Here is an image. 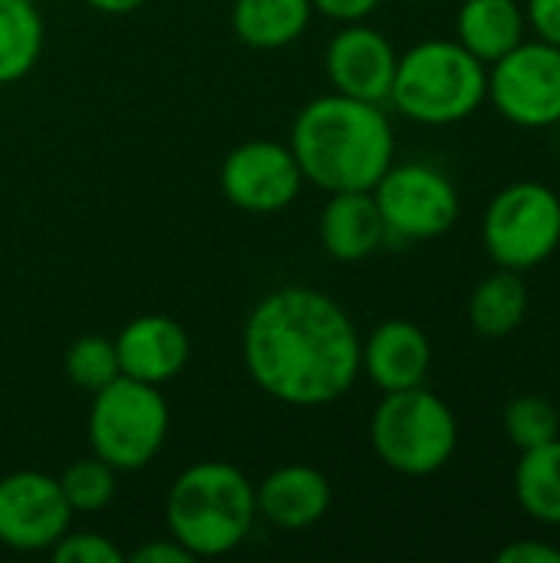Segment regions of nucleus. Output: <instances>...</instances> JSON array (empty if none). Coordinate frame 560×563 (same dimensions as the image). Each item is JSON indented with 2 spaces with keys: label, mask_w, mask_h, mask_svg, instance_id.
<instances>
[{
  "label": "nucleus",
  "mask_w": 560,
  "mask_h": 563,
  "mask_svg": "<svg viewBox=\"0 0 560 563\" xmlns=\"http://www.w3.org/2000/svg\"><path fill=\"white\" fill-rule=\"evenodd\" d=\"M241 360L271 399L300 409L330 406L360 376V333L330 294L281 287L248 313Z\"/></svg>",
  "instance_id": "1"
},
{
  "label": "nucleus",
  "mask_w": 560,
  "mask_h": 563,
  "mask_svg": "<svg viewBox=\"0 0 560 563\" xmlns=\"http://www.w3.org/2000/svg\"><path fill=\"white\" fill-rule=\"evenodd\" d=\"M290 152L304 181L337 191H373L396 162V132L380 102L327 92L310 99L290 125Z\"/></svg>",
  "instance_id": "2"
},
{
  "label": "nucleus",
  "mask_w": 560,
  "mask_h": 563,
  "mask_svg": "<svg viewBox=\"0 0 560 563\" xmlns=\"http://www.w3.org/2000/svg\"><path fill=\"white\" fill-rule=\"evenodd\" d=\"M257 518L254 485L231 462H195L168 488V534L198 561L224 558L244 544Z\"/></svg>",
  "instance_id": "3"
},
{
  "label": "nucleus",
  "mask_w": 560,
  "mask_h": 563,
  "mask_svg": "<svg viewBox=\"0 0 560 563\" xmlns=\"http://www.w3.org/2000/svg\"><path fill=\"white\" fill-rule=\"evenodd\" d=\"M488 99V66L455 36L422 40L399 53L386 106L419 125H455L472 119Z\"/></svg>",
  "instance_id": "4"
},
{
  "label": "nucleus",
  "mask_w": 560,
  "mask_h": 563,
  "mask_svg": "<svg viewBox=\"0 0 560 563\" xmlns=\"http://www.w3.org/2000/svg\"><path fill=\"white\" fill-rule=\"evenodd\" d=\"M370 442L376 459L406 478L442 472L459 449V419L452 406L432 389L413 386L383 393L370 419Z\"/></svg>",
  "instance_id": "5"
},
{
  "label": "nucleus",
  "mask_w": 560,
  "mask_h": 563,
  "mask_svg": "<svg viewBox=\"0 0 560 563\" xmlns=\"http://www.w3.org/2000/svg\"><path fill=\"white\" fill-rule=\"evenodd\" d=\"M168 439V402L162 386L116 376L92 393L89 449L116 472H139L152 465Z\"/></svg>",
  "instance_id": "6"
},
{
  "label": "nucleus",
  "mask_w": 560,
  "mask_h": 563,
  "mask_svg": "<svg viewBox=\"0 0 560 563\" xmlns=\"http://www.w3.org/2000/svg\"><path fill=\"white\" fill-rule=\"evenodd\" d=\"M482 247L495 267L535 271L560 247V195L535 178H521L492 195L482 214Z\"/></svg>",
  "instance_id": "7"
},
{
  "label": "nucleus",
  "mask_w": 560,
  "mask_h": 563,
  "mask_svg": "<svg viewBox=\"0 0 560 563\" xmlns=\"http://www.w3.org/2000/svg\"><path fill=\"white\" fill-rule=\"evenodd\" d=\"M386 244H419L449 234L462 214L455 181L429 162H393L373 185Z\"/></svg>",
  "instance_id": "8"
},
{
  "label": "nucleus",
  "mask_w": 560,
  "mask_h": 563,
  "mask_svg": "<svg viewBox=\"0 0 560 563\" xmlns=\"http://www.w3.org/2000/svg\"><path fill=\"white\" fill-rule=\"evenodd\" d=\"M485 102L518 129H554L560 122V46L535 36L521 40L488 66Z\"/></svg>",
  "instance_id": "9"
},
{
  "label": "nucleus",
  "mask_w": 560,
  "mask_h": 563,
  "mask_svg": "<svg viewBox=\"0 0 560 563\" xmlns=\"http://www.w3.org/2000/svg\"><path fill=\"white\" fill-rule=\"evenodd\" d=\"M73 525L63 488L46 472H10L0 478V544L20 554L50 551Z\"/></svg>",
  "instance_id": "10"
},
{
  "label": "nucleus",
  "mask_w": 560,
  "mask_h": 563,
  "mask_svg": "<svg viewBox=\"0 0 560 563\" xmlns=\"http://www.w3.org/2000/svg\"><path fill=\"white\" fill-rule=\"evenodd\" d=\"M304 188L300 165L284 142L251 139L228 152L221 165L224 198L251 214H274L297 201Z\"/></svg>",
  "instance_id": "11"
},
{
  "label": "nucleus",
  "mask_w": 560,
  "mask_h": 563,
  "mask_svg": "<svg viewBox=\"0 0 560 563\" xmlns=\"http://www.w3.org/2000/svg\"><path fill=\"white\" fill-rule=\"evenodd\" d=\"M396 46L389 36L366 20L343 23L327 43V79L333 92L386 106L396 76Z\"/></svg>",
  "instance_id": "12"
},
{
  "label": "nucleus",
  "mask_w": 560,
  "mask_h": 563,
  "mask_svg": "<svg viewBox=\"0 0 560 563\" xmlns=\"http://www.w3.org/2000/svg\"><path fill=\"white\" fill-rule=\"evenodd\" d=\"M112 343L119 356V373L149 386L172 383L191 356L188 330L165 313H145L129 320Z\"/></svg>",
  "instance_id": "13"
},
{
  "label": "nucleus",
  "mask_w": 560,
  "mask_h": 563,
  "mask_svg": "<svg viewBox=\"0 0 560 563\" xmlns=\"http://www.w3.org/2000/svg\"><path fill=\"white\" fill-rule=\"evenodd\" d=\"M432 369V343L426 330L413 320L393 317L373 327L366 340H360V373L380 393H399L422 386Z\"/></svg>",
  "instance_id": "14"
},
{
  "label": "nucleus",
  "mask_w": 560,
  "mask_h": 563,
  "mask_svg": "<svg viewBox=\"0 0 560 563\" xmlns=\"http://www.w3.org/2000/svg\"><path fill=\"white\" fill-rule=\"evenodd\" d=\"M257 518L281 531H307L327 518L333 488L314 465H281L261 485H254Z\"/></svg>",
  "instance_id": "15"
},
{
  "label": "nucleus",
  "mask_w": 560,
  "mask_h": 563,
  "mask_svg": "<svg viewBox=\"0 0 560 563\" xmlns=\"http://www.w3.org/2000/svg\"><path fill=\"white\" fill-rule=\"evenodd\" d=\"M320 244L333 261L360 264L386 244L373 191H337L320 211Z\"/></svg>",
  "instance_id": "16"
},
{
  "label": "nucleus",
  "mask_w": 560,
  "mask_h": 563,
  "mask_svg": "<svg viewBox=\"0 0 560 563\" xmlns=\"http://www.w3.org/2000/svg\"><path fill=\"white\" fill-rule=\"evenodd\" d=\"M455 40L485 66L528 40L525 3L518 0H462L455 13Z\"/></svg>",
  "instance_id": "17"
},
{
  "label": "nucleus",
  "mask_w": 560,
  "mask_h": 563,
  "mask_svg": "<svg viewBox=\"0 0 560 563\" xmlns=\"http://www.w3.org/2000/svg\"><path fill=\"white\" fill-rule=\"evenodd\" d=\"M314 16L310 0H234L231 30L251 49H284L297 43Z\"/></svg>",
  "instance_id": "18"
},
{
  "label": "nucleus",
  "mask_w": 560,
  "mask_h": 563,
  "mask_svg": "<svg viewBox=\"0 0 560 563\" xmlns=\"http://www.w3.org/2000/svg\"><path fill=\"white\" fill-rule=\"evenodd\" d=\"M531 307L528 284L518 271L495 267L485 280L475 284L469 297V323L485 340H505L521 330Z\"/></svg>",
  "instance_id": "19"
},
{
  "label": "nucleus",
  "mask_w": 560,
  "mask_h": 563,
  "mask_svg": "<svg viewBox=\"0 0 560 563\" xmlns=\"http://www.w3.org/2000/svg\"><path fill=\"white\" fill-rule=\"evenodd\" d=\"M515 498L531 521L560 528V435L521 452L515 465Z\"/></svg>",
  "instance_id": "20"
},
{
  "label": "nucleus",
  "mask_w": 560,
  "mask_h": 563,
  "mask_svg": "<svg viewBox=\"0 0 560 563\" xmlns=\"http://www.w3.org/2000/svg\"><path fill=\"white\" fill-rule=\"evenodd\" d=\"M43 16L33 0H0V86L20 82L43 53Z\"/></svg>",
  "instance_id": "21"
},
{
  "label": "nucleus",
  "mask_w": 560,
  "mask_h": 563,
  "mask_svg": "<svg viewBox=\"0 0 560 563\" xmlns=\"http://www.w3.org/2000/svg\"><path fill=\"white\" fill-rule=\"evenodd\" d=\"M56 482H59L63 498L73 508V515H79V511L83 515L102 511L116 498V468L106 465L96 455L76 459L73 465H66V472Z\"/></svg>",
  "instance_id": "22"
},
{
  "label": "nucleus",
  "mask_w": 560,
  "mask_h": 563,
  "mask_svg": "<svg viewBox=\"0 0 560 563\" xmlns=\"http://www.w3.org/2000/svg\"><path fill=\"white\" fill-rule=\"evenodd\" d=\"M502 426L518 452L538 449L560 435L558 406L545 396H518L505 406Z\"/></svg>",
  "instance_id": "23"
},
{
  "label": "nucleus",
  "mask_w": 560,
  "mask_h": 563,
  "mask_svg": "<svg viewBox=\"0 0 560 563\" xmlns=\"http://www.w3.org/2000/svg\"><path fill=\"white\" fill-rule=\"evenodd\" d=\"M63 366H66L69 383L76 389H86V393H99L116 376H122L116 343L106 340V336H79L76 343H69Z\"/></svg>",
  "instance_id": "24"
},
{
  "label": "nucleus",
  "mask_w": 560,
  "mask_h": 563,
  "mask_svg": "<svg viewBox=\"0 0 560 563\" xmlns=\"http://www.w3.org/2000/svg\"><path fill=\"white\" fill-rule=\"evenodd\" d=\"M50 558L56 563H125V554L102 534L83 531V534H63L53 548Z\"/></svg>",
  "instance_id": "25"
},
{
  "label": "nucleus",
  "mask_w": 560,
  "mask_h": 563,
  "mask_svg": "<svg viewBox=\"0 0 560 563\" xmlns=\"http://www.w3.org/2000/svg\"><path fill=\"white\" fill-rule=\"evenodd\" d=\"M525 20L535 40L560 46V0H525Z\"/></svg>",
  "instance_id": "26"
},
{
  "label": "nucleus",
  "mask_w": 560,
  "mask_h": 563,
  "mask_svg": "<svg viewBox=\"0 0 560 563\" xmlns=\"http://www.w3.org/2000/svg\"><path fill=\"white\" fill-rule=\"evenodd\" d=\"M498 563H560V548L548 541H512L498 551Z\"/></svg>",
  "instance_id": "27"
},
{
  "label": "nucleus",
  "mask_w": 560,
  "mask_h": 563,
  "mask_svg": "<svg viewBox=\"0 0 560 563\" xmlns=\"http://www.w3.org/2000/svg\"><path fill=\"white\" fill-rule=\"evenodd\" d=\"M314 3V13H323L337 23H356V20H366L383 0H310Z\"/></svg>",
  "instance_id": "28"
},
{
  "label": "nucleus",
  "mask_w": 560,
  "mask_h": 563,
  "mask_svg": "<svg viewBox=\"0 0 560 563\" xmlns=\"http://www.w3.org/2000/svg\"><path fill=\"white\" fill-rule=\"evenodd\" d=\"M195 558L168 534L165 541H145L132 551V563H191Z\"/></svg>",
  "instance_id": "29"
},
{
  "label": "nucleus",
  "mask_w": 560,
  "mask_h": 563,
  "mask_svg": "<svg viewBox=\"0 0 560 563\" xmlns=\"http://www.w3.org/2000/svg\"><path fill=\"white\" fill-rule=\"evenodd\" d=\"M83 3H89L92 10H99V13H109V16H125V13L139 10L145 0H83Z\"/></svg>",
  "instance_id": "30"
},
{
  "label": "nucleus",
  "mask_w": 560,
  "mask_h": 563,
  "mask_svg": "<svg viewBox=\"0 0 560 563\" xmlns=\"http://www.w3.org/2000/svg\"><path fill=\"white\" fill-rule=\"evenodd\" d=\"M554 132H558V148H560V122H558V125H554Z\"/></svg>",
  "instance_id": "31"
},
{
  "label": "nucleus",
  "mask_w": 560,
  "mask_h": 563,
  "mask_svg": "<svg viewBox=\"0 0 560 563\" xmlns=\"http://www.w3.org/2000/svg\"><path fill=\"white\" fill-rule=\"evenodd\" d=\"M406 3H426V0H406Z\"/></svg>",
  "instance_id": "32"
}]
</instances>
